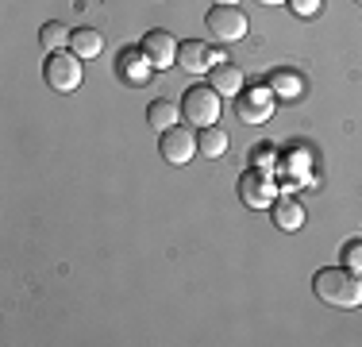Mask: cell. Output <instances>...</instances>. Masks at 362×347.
Here are the masks:
<instances>
[{
  "label": "cell",
  "mask_w": 362,
  "mask_h": 347,
  "mask_svg": "<svg viewBox=\"0 0 362 347\" xmlns=\"http://www.w3.org/2000/svg\"><path fill=\"white\" fill-rule=\"evenodd\" d=\"M274 212V224H278L281 232H300V224H305V208H300L293 197H278V201L270 205Z\"/></svg>",
  "instance_id": "obj_12"
},
{
  "label": "cell",
  "mask_w": 362,
  "mask_h": 347,
  "mask_svg": "<svg viewBox=\"0 0 362 347\" xmlns=\"http://www.w3.org/2000/svg\"><path fill=\"white\" fill-rule=\"evenodd\" d=\"M270 89H274V97H300V89H305V85H300V77H293L289 69H274L270 74Z\"/></svg>",
  "instance_id": "obj_17"
},
{
  "label": "cell",
  "mask_w": 362,
  "mask_h": 347,
  "mask_svg": "<svg viewBox=\"0 0 362 347\" xmlns=\"http://www.w3.org/2000/svg\"><path fill=\"white\" fill-rule=\"evenodd\" d=\"M228 151V132L223 127H201L197 132V154H204V159H220V154Z\"/></svg>",
  "instance_id": "obj_14"
},
{
  "label": "cell",
  "mask_w": 362,
  "mask_h": 347,
  "mask_svg": "<svg viewBox=\"0 0 362 347\" xmlns=\"http://www.w3.org/2000/svg\"><path fill=\"white\" fill-rule=\"evenodd\" d=\"M355 4H362V0H355Z\"/></svg>",
  "instance_id": "obj_23"
},
{
  "label": "cell",
  "mask_w": 362,
  "mask_h": 347,
  "mask_svg": "<svg viewBox=\"0 0 362 347\" xmlns=\"http://www.w3.org/2000/svg\"><path fill=\"white\" fill-rule=\"evenodd\" d=\"M239 201L247 208H270L278 201V181L270 178V170H262V166L247 170L239 178Z\"/></svg>",
  "instance_id": "obj_5"
},
{
  "label": "cell",
  "mask_w": 362,
  "mask_h": 347,
  "mask_svg": "<svg viewBox=\"0 0 362 347\" xmlns=\"http://www.w3.org/2000/svg\"><path fill=\"white\" fill-rule=\"evenodd\" d=\"M158 151H162V159L170 162V166H185L189 159L197 154V132L193 127H166V132L158 135Z\"/></svg>",
  "instance_id": "obj_7"
},
{
  "label": "cell",
  "mask_w": 362,
  "mask_h": 347,
  "mask_svg": "<svg viewBox=\"0 0 362 347\" xmlns=\"http://www.w3.org/2000/svg\"><path fill=\"white\" fill-rule=\"evenodd\" d=\"M343 266L355 271V274H362V239H351L347 247H343Z\"/></svg>",
  "instance_id": "obj_19"
},
{
  "label": "cell",
  "mask_w": 362,
  "mask_h": 347,
  "mask_svg": "<svg viewBox=\"0 0 362 347\" xmlns=\"http://www.w3.org/2000/svg\"><path fill=\"white\" fill-rule=\"evenodd\" d=\"M151 74H154V66H151V58L143 55V47H127V50H119L116 77H119L124 85H146V81H151Z\"/></svg>",
  "instance_id": "obj_9"
},
{
  "label": "cell",
  "mask_w": 362,
  "mask_h": 347,
  "mask_svg": "<svg viewBox=\"0 0 362 347\" xmlns=\"http://www.w3.org/2000/svg\"><path fill=\"white\" fill-rule=\"evenodd\" d=\"M204 23H209V35L216 42H239L247 35V16L239 12V4H216L204 16Z\"/></svg>",
  "instance_id": "obj_6"
},
{
  "label": "cell",
  "mask_w": 362,
  "mask_h": 347,
  "mask_svg": "<svg viewBox=\"0 0 362 347\" xmlns=\"http://www.w3.org/2000/svg\"><path fill=\"white\" fill-rule=\"evenodd\" d=\"M139 47H143V55L151 58V66H154V69H170V66L177 62V42H174V35L162 31V28L146 31Z\"/></svg>",
  "instance_id": "obj_8"
},
{
  "label": "cell",
  "mask_w": 362,
  "mask_h": 347,
  "mask_svg": "<svg viewBox=\"0 0 362 347\" xmlns=\"http://www.w3.org/2000/svg\"><path fill=\"white\" fill-rule=\"evenodd\" d=\"M70 50H74L77 58H85V62H89V58H97L100 50H105V35L93 31V28H77L70 35Z\"/></svg>",
  "instance_id": "obj_13"
},
{
  "label": "cell",
  "mask_w": 362,
  "mask_h": 347,
  "mask_svg": "<svg viewBox=\"0 0 362 347\" xmlns=\"http://www.w3.org/2000/svg\"><path fill=\"white\" fill-rule=\"evenodd\" d=\"M286 4L293 8V16H297V20H313V16H320L324 0H286Z\"/></svg>",
  "instance_id": "obj_18"
},
{
  "label": "cell",
  "mask_w": 362,
  "mask_h": 347,
  "mask_svg": "<svg viewBox=\"0 0 362 347\" xmlns=\"http://www.w3.org/2000/svg\"><path fill=\"white\" fill-rule=\"evenodd\" d=\"M274 104H278V97H274L270 85H251V89L235 93V116H239V124H251V127L270 124Z\"/></svg>",
  "instance_id": "obj_3"
},
{
  "label": "cell",
  "mask_w": 362,
  "mask_h": 347,
  "mask_svg": "<svg viewBox=\"0 0 362 347\" xmlns=\"http://www.w3.org/2000/svg\"><path fill=\"white\" fill-rule=\"evenodd\" d=\"M181 120L193 127H212L220 120V93L212 85H193L181 97Z\"/></svg>",
  "instance_id": "obj_2"
},
{
  "label": "cell",
  "mask_w": 362,
  "mask_h": 347,
  "mask_svg": "<svg viewBox=\"0 0 362 347\" xmlns=\"http://www.w3.org/2000/svg\"><path fill=\"white\" fill-rule=\"evenodd\" d=\"M42 77H47V85L54 93H74L77 85H81V58L66 55V50H54V55H47V62H42Z\"/></svg>",
  "instance_id": "obj_4"
},
{
  "label": "cell",
  "mask_w": 362,
  "mask_h": 347,
  "mask_svg": "<svg viewBox=\"0 0 362 347\" xmlns=\"http://www.w3.org/2000/svg\"><path fill=\"white\" fill-rule=\"evenodd\" d=\"M70 28H62V23H42V31H39V42H42V50H47V55H54V50H62L66 42H70Z\"/></svg>",
  "instance_id": "obj_16"
},
{
  "label": "cell",
  "mask_w": 362,
  "mask_h": 347,
  "mask_svg": "<svg viewBox=\"0 0 362 347\" xmlns=\"http://www.w3.org/2000/svg\"><path fill=\"white\" fill-rule=\"evenodd\" d=\"M274 154H278L274 147H255V162H258V166H262V162H274Z\"/></svg>",
  "instance_id": "obj_20"
},
{
  "label": "cell",
  "mask_w": 362,
  "mask_h": 347,
  "mask_svg": "<svg viewBox=\"0 0 362 347\" xmlns=\"http://www.w3.org/2000/svg\"><path fill=\"white\" fill-rule=\"evenodd\" d=\"M255 4H266V8H274V4H286V0H255Z\"/></svg>",
  "instance_id": "obj_21"
},
{
  "label": "cell",
  "mask_w": 362,
  "mask_h": 347,
  "mask_svg": "<svg viewBox=\"0 0 362 347\" xmlns=\"http://www.w3.org/2000/svg\"><path fill=\"white\" fill-rule=\"evenodd\" d=\"M316 301L327 309H358L362 305V278L347 266H324L313 278Z\"/></svg>",
  "instance_id": "obj_1"
},
{
  "label": "cell",
  "mask_w": 362,
  "mask_h": 347,
  "mask_svg": "<svg viewBox=\"0 0 362 347\" xmlns=\"http://www.w3.org/2000/svg\"><path fill=\"white\" fill-rule=\"evenodd\" d=\"M216 4H235V0H216Z\"/></svg>",
  "instance_id": "obj_22"
},
{
  "label": "cell",
  "mask_w": 362,
  "mask_h": 347,
  "mask_svg": "<svg viewBox=\"0 0 362 347\" xmlns=\"http://www.w3.org/2000/svg\"><path fill=\"white\" fill-rule=\"evenodd\" d=\"M177 62H181V69H189V74H204V69H212L220 62V55H212L209 42H201V39H185L177 47Z\"/></svg>",
  "instance_id": "obj_10"
},
{
  "label": "cell",
  "mask_w": 362,
  "mask_h": 347,
  "mask_svg": "<svg viewBox=\"0 0 362 347\" xmlns=\"http://www.w3.org/2000/svg\"><path fill=\"white\" fill-rule=\"evenodd\" d=\"M209 85L220 93V97H235V93L243 89V74H239V66H235V62L220 58V62L209 69Z\"/></svg>",
  "instance_id": "obj_11"
},
{
  "label": "cell",
  "mask_w": 362,
  "mask_h": 347,
  "mask_svg": "<svg viewBox=\"0 0 362 347\" xmlns=\"http://www.w3.org/2000/svg\"><path fill=\"white\" fill-rule=\"evenodd\" d=\"M146 124L158 127V132L174 127L177 124V104L174 101H151V104H146Z\"/></svg>",
  "instance_id": "obj_15"
}]
</instances>
